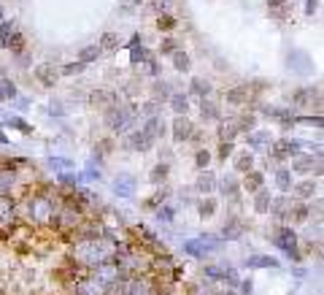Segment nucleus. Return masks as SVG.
Wrapping results in <instances>:
<instances>
[{"mask_svg":"<svg viewBox=\"0 0 324 295\" xmlns=\"http://www.w3.org/2000/svg\"><path fill=\"white\" fill-rule=\"evenodd\" d=\"M251 165H254V157L249 152H241V155L235 157V171H241V174H249Z\"/></svg>","mask_w":324,"mask_h":295,"instance_id":"dca6fc26","label":"nucleus"},{"mask_svg":"<svg viewBox=\"0 0 324 295\" xmlns=\"http://www.w3.org/2000/svg\"><path fill=\"white\" fill-rule=\"evenodd\" d=\"M46 111H49L52 117H65V106H60V103H52V106L46 109Z\"/></svg>","mask_w":324,"mask_h":295,"instance_id":"8fccbe9b","label":"nucleus"},{"mask_svg":"<svg viewBox=\"0 0 324 295\" xmlns=\"http://www.w3.org/2000/svg\"><path fill=\"white\" fill-rule=\"evenodd\" d=\"M246 95H249V87H235V90L227 92V100H230V103H243Z\"/></svg>","mask_w":324,"mask_h":295,"instance_id":"5701e85b","label":"nucleus"},{"mask_svg":"<svg viewBox=\"0 0 324 295\" xmlns=\"http://www.w3.org/2000/svg\"><path fill=\"white\" fill-rule=\"evenodd\" d=\"M262 174H257V171H249V176H246V189H249V193H260L262 189Z\"/></svg>","mask_w":324,"mask_h":295,"instance_id":"a211bd4d","label":"nucleus"},{"mask_svg":"<svg viewBox=\"0 0 324 295\" xmlns=\"http://www.w3.org/2000/svg\"><path fill=\"white\" fill-rule=\"evenodd\" d=\"M11 212H14V201L0 193V220H3V217H11Z\"/></svg>","mask_w":324,"mask_h":295,"instance_id":"393cba45","label":"nucleus"},{"mask_svg":"<svg viewBox=\"0 0 324 295\" xmlns=\"http://www.w3.org/2000/svg\"><path fill=\"white\" fill-rule=\"evenodd\" d=\"M313 95L319 98V90H313V87H308V90H297L294 92V103H300V106H306L308 100H313Z\"/></svg>","mask_w":324,"mask_h":295,"instance_id":"412c9836","label":"nucleus"},{"mask_svg":"<svg viewBox=\"0 0 324 295\" xmlns=\"http://www.w3.org/2000/svg\"><path fill=\"white\" fill-rule=\"evenodd\" d=\"M0 19H3V8H0Z\"/></svg>","mask_w":324,"mask_h":295,"instance_id":"13d9d810","label":"nucleus"},{"mask_svg":"<svg viewBox=\"0 0 324 295\" xmlns=\"http://www.w3.org/2000/svg\"><path fill=\"white\" fill-rule=\"evenodd\" d=\"M262 144H270V133H251L249 136V146H262Z\"/></svg>","mask_w":324,"mask_h":295,"instance_id":"bb28decb","label":"nucleus"},{"mask_svg":"<svg viewBox=\"0 0 324 295\" xmlns=\"http://www.w3.org/2000/svg\"><path fill=\"white\" fill-rule=\"evenodd\" d=\"M246 265L249 268H279V260L270 255H251V258H246Z\"/></svg>","mask_w":324,"mask_h":295,"instance_id":"0eeeda50","label":"nucleus"},{"mask_svg":"<svg viewBox=\"0 0 324 295\" xmlns=\"http://www.w3.org/2000/svg\"><path fill=\"white\" fill-rule=\"evenodd\" d=\"M57 76H60V71L54 68V62H41L35 68V79L43 84V87H52V84H57Z\"/></svg>","mask_w":324,"mask_h":295,"instance_id":"39448f33","label":"nucleus"},{"mask_svg":"<svg viewBox=\"0 0 324 295\" xmlns=\"http://www.w3.org/2000/svg\"><path fill=\"white\" fill-rule=\"evenodd\" d=\"M6 46H8L11 52H22V46H25V38H22V33H14V35H11V41H8Z\"/></svg>","mask_w":324,"mask_h":295,"instance_id":"2f4dec72","label":"nucleus"},{"mask_svg":"<svg viewBox=\"0 0 324 295\" xmlns=\"http://www.w3.org/2000/svg\"><path fill=\"white\" fill-rule=\"evenodd\" d=\"M313 189H316V184H311V182H303V184L297 187V195H300V198H311V195H313Z\"/></svg>","mask_w":324,"mask_h":295,"instance_id":"37998d69","label":"nucleus"},{"mask_svg":"<svg viewBox=\"0 0 324 295\" xmlns=\"http://www.w3.org/2000/svg\"><path fill=\"white\" fill-rule=\"evenodd\" d=\"M273 241L279 249H284L289 255V260H300V252H297V236H294L292 227H281L279 233L273 236Z\"/></svg>","mask_w":324,"mask_h":295,"instance_id":"f03ea898","label":"nucleus"},{"mask_svg":"<svg viewBox=\"0 0 324 295\" xmlns=\"http://www.w3.org/2000/svg\"><path fill=\"white\" fill-rule=\"evenodd\" d=\"M189 136H192V122H189L187 117H176V122H173V141L181 144V141H187Z\"/></svg>","mask_w":324,"mask_h":295,"instance_id":"423d86ee","label":"nucleus"},{"mask_svg":"<svg viewBox=\"0 0 324 295\" xmlns=\"http://www.w3.org/2000/svg\"><path fill=\"white\" fill-rule=\"evenodd\" d=\"M294 122H303L308 128H321V117H294Z\"/></svg>","mask_w":324,"mask_h":295,"instance_id":"a19ab883","label":"nucleus"},{"mask_svg":"<svg viewBox=\"0 0 324 295\" xmlns=\"http://www.w3.org/2000/svg\"><path fill=\"white\" fill-rule=\"evenodd\" d=\"M157 111H159V100H149L144 109H141V114L144 117H157Z\"/></svg>","mask_w":324,"mask_h":295,"instance_id":"58836bf2","label":"nucleus"},{"mask_svg":"<svg viewBox=\"0 0 324 295\" xmlns=\"http://www.w3.org/2000/svg\"><path fill=\"white\" fill-rule=\"evenodd\" d=\"M127 146L130 149H138V152H146L151 146V138L146 136L144 130H135V133H130V136H127Z\"/></svg>","mask_w":324,"mask_h":295,"instance_id":"6e6552de","label":"nucleus"},{"mask_svg":"<svg viewBox=\"0 0 324 295\" xmlns=\"http://www.w3.org/2000/svg\"><path fill=\"white\" fill-rule=\"evenodd\" d=\"M84 71V62L79 60V62H71V65H65V68H62V73L65 76H76V73H81Z\"/></svg>","mask_w":324,"mask_h":295,"instance_id":"79ce46f5","label":"nucleus"},{"mask_svg":"<svg viewBox=\"0 0 324 295\" xmlns=\"http://www.w3.org/2000/svg\"><path fill=\"white\" fill-rule=\"evenodd\" d=\"M208 163H211V155H208L205 149H197V155H195V165H197L200 171H205V168H208Z\"/></svg>","mask_w":324,"mask_h":295,"instance_id":"c85d7f7f","label":"nucleus"},{"mask_svg":"<svg viewBox=\"0 0 324 295\" xmlns=\"http://www.w3.org/2000/svg\"><path fill=\"white\" fill-rule=\"evenodd\" d=\"M100 46L98 44H95V46H84V49L79 52V60L84 62V65H87V62H92V60H98V57H100Z\"/></svg>","mask_w":324,"mask_h":295,"instance_id":"f3484780","label":"nucleus"},{"mask_svg":"<svg viewBox=\"0 0 324 295\" xmlns=\"http://www.w3.org/2000/svg\"><path fill=\"white\" fill-rule=\"evenodd\" d=\"M113 193H117L119 198H132L135 195V176L119 174L117 179H113Z\"/></svg>","mask_w":324,"mask_h":295,"instance_id":"20e7f679","label":"nucleus"},{"mask_svg":"<svg viewBox=\"0 0 324 295\" xmlns=\"http://www.w3.org/2000/svg\"><path fill=\"white\" fill-rule=\"evenodd\" d=\"M132 3H141V0H132Z\"/></svg>","mask_w":324,"mask_h":295,"instance_id":"bf43d9fd","label":"nucleus"},{"mask_svg":"<svg viewBox=\"0 0 324 295\" xmlns=\"http://www.w3.org/2000/svg\"><path fill=\"white\" fill-rule=\"evenodd\" d=\"M238 182H235V179H224V195H235L238 193Z\"/></svg>","mask_w":324,"mask_h":295,"instance_id":"09e8293b","label":"nucleus"},{"mask_svg":"<svg viewBox=\"0 0 324 295\" xmlns=\"http://www.w3.org/2000/svg\"><path fill=\"white\" fill-rule=\"evenodd\" d=\"M270 189H260V193H257V198H254V212H260V214H265L270 208Z\"/></svg>","mask_w":324,"mask_h":295,"instance_id":"f8f14e48","label":"nucleus"},{"mask_svg":"<svg viewBox=\"0 0 324 295\" xmlns=\"http://www.w3.org/2000/svg\"><path fill=\"white\" fill-rule=\"evenodd\" d=\"M275 187H279L281 193L292 189V171L289 168H279V171H275Z\"/></svg>","mask_w":324,"mask_h":295,"instance_id":"9d476101","label":"nucleus"},{"mask_svg":"<svg viewBox=\"0 0 324 295\" xmlns=\"http://www.w3.org/2000/svg\"><path fill=\"white\" fill-rule=\"evenodd\" d=\"M192 92H195V95H200V98L205 100V95L211 92V84L203 81V79H195V81H192Z\"/></svg>","mask_w":324,"mask_h":295,"instance_id":"a878e982","label":"nucleus"},{"mask_svg":"<svg viewBox=\"0 0 324 295\" xmlns=\"http://www.w3.org/2000/svg\"><path fill=\"white\" fill-rule=\"evenodd\" d=\"M170 106H173V111L178 114V117H184L187 109H189V98H187V95H181V92H173V95H170Z\"/></svg>","mask_w":324,"mask_h":295,"instance_id":"9b49d317","label":"nucleus"},{"mask_svg":"<svg viewBox=\"0 0 324 295\" xmlns=\"http://www.w3.org/2000/svg\"><path fill=\"white\" fill-rule=\"evenodd\" d=\"M268 3H270V6H284L287 0H268Z\"/></svg>","mask_w":324,"mask_h":295,"instance_id":"6e6d98bb","label":"nucleus"},{"mask_svg":"<svg viewBox=\"0 0 324 295\" xmlns=\"http://www.w3.org/2000/svg\"><path fill=\"white\" fill-rule=\"evenodd\" d=\"M135 106H125V103H111L106 111V125L113 133H127L132 125H135Z\"/></svg>","mask_w":324,"mask_h":295,"instance_id":"f257e3e1","label":"nucleus"},{"mask_svg":"<svg viewBox=\"0 0 324 295\" xmlns=\"http://www.w3.org/2000/svg\"><path fill=\"white\" fill-rule=\"evenodd\" d=\"M270 208H273V214L275 217H284V214H289V198H275V201H270Z\"/></svg>","mask_w":324,"mask_h":295,"instance_id":"6ab92c4d","label":"nucleus"},{"mask_svg":"<svg viewBox=\"0 0 324 295\" xmlns=\"http://www.w3.org/2000/svg\"><path fill=\"white\" fill-rule=\"evenodd\" d=\"M173 217H176V208H173V206H159V208H157V220H159V222H170Z\"/></svg>","mask_w":324,"mask_h":295,"instance_id":"cd10ccee","label":"nucleus"},{"mask_svg":"<svg viewBox=\"0 0 324 295\" xmlns=\"http://www.w3.org/2000/svg\"><path fill=\"white\" fill-rule=\"evenodd\" d=\"M235 133H238V125H235V122H227V125L222 128V138L227 141V138H233Z\"/></svg>","mask_w":324,"mask_h":295,"instance_id":"a18cd8bd","label":"nucleus"},{"mask_svg":"<svg viewBox=\"0 0 324 295\" xmlns=\"http://www.w3.org/2000/svg\"><path fill=\"white\" fill-rule=\"evenodd\" d=\"M254 128V117H243L241 125H238V130H251Z\"/></svg>","mask_w":324,"mask_h":295,"instance_id":"3c124183","label":"nucleus"},{"mask_svg":"<svg viewBox=\"0 0 324 295\" xmlns=\"http://www.w3.org/2000/svg\"><path fill=\"white\" fill-rule=\"evenodd\" d=\"M233 155V141H222V149H219V157L222 160H227Z\"/></svg>","mask_w":324,"mask_h":295,"instance_id":"49530a36","label":"nucleus"},{"mask_svg":"<svg viewBox=\"0 0 324 295\" xmlns=\"http://www.w3.org/2000/svg\"><path fill=\"white\" fill-rule=\"evenodd\" d=\"M8 125L16 128V130H22V133H30V130H33V128L27 125V122H25L22 117H8Z\"/></svg>","mask_w":324,"mask_h":295,"instance_id":"c9c22d12","label":"nucleus"},{"mask_svg":"<svg viewBox=\"0 0 324 295\" xmlns=\"http://www.w3.org/2000/svg\"><path fill=\"white\" fill-rule=\"evenodd\" d=\"M0 144H3V146L8 144V136H6V133H0Z\"/></svg>","mask_w":324,"mask_h":295,"instance_id":"4d7b16f0","label":"nucleus"},{"mask_svg":"<svg viewBox=\"0 0 324 295\" xmlns=\"http://www.w3.org/2000/svg\"><path fill=\"white\" fill-rule=\"evenodd\" d=\"M8 38H11V22H0V46H6Z\"/></svg>","mask_w":324,"mask_h":295,"instance_id":"ea45409f","label":"nucleus"},{"mask_svg":"<svg viewBox=\"0 0 324 295\" xmlns=\"http://www.w3.org/2000/svg\"><path fill=\"white\" fill-rule=\"evenodd\" d=\"M216 187V179H214V174H200V179H197V184H195V189L197 193H203V195H208L211 189Z\"/></svg>","mask_w":324,"mask_h":295,"instance_id":"ddd939ff","label":"nucleus"},{"mask_svg":"<svg viewBox=\"0 0 324 295\" xmlns=\"http://www.w3.org/2000/svg\"><path fill=\"white\" fill-rule=\"evenodd\" d=\"M162 52H176V41H170V38H168V41L162 44Z\"/></svg>","mask_w":324,"mask_h":295,"instance_id":"864d4df0","label":"nucleus"},{"mask_svg":"<svg viewBox=\"0 0 324 295\" xmlns=\"http://www.w3.org/2000/svg\"><path fill=\"white\" fill-rule=\"evenodd\" d=\"M132 62H135V65H141V62H149V52L144 49V46H141V49H138V46H132Z\"/></svg>","mask_w":324,"mask_h":295,"instance_id":"7c9ffc66","label":"nucleus"},{"mask_svg":"<svg viewBox=\"0 0 324 295\" xmlns=\"http://www.w3.org/2000/svg\"><path fill=\"white\" fill-rule=\"evenodd\" d=\"M162 125H165V122H162L159 117H149V119H146V125H144V133H146L151 141H154L157 136H162V130H165Z\"/></svg>","mask_w":324,"mask_h":295,"instance_id":"1a4fd4ad","label":"nucleus"},{"mask_svg":"<svg viewBox=\"0 0 324 295\" xmlns=\"http://www.w3.org/2000/svg\"><path fill=\"white\" fill-rule=\"evenodd\" d=\"M173 65H176V71H189V54L187 52H173Z\"/></svg>","mask_w":324,"mask_h":295,"instance_id":"b1692460","label":"nucleus"},{"mask_svg":"<svg viewBox=\"0 0 324 295\" xmlns=\"http://www.w3.org/2000/svg\"><path fill=\"white\" fill-rule=\"evenodd\" d=\"M168 176V165H157L154 171H151V174H149V179H151V182H154V184H159L162 182V179H165Z\"/></svg>","mask_w":324,"mask_h":295,"instance_id":"72a5a7b5","label":"nucleus"},{"mask_svg":"<svg viewBox=\"0 0 324 295\" xmlns=\"http://www.w3.org/2000/svg\"><path fill=\"white\" fill-rule=\"evenodd\" d=\"M79 179H84V182H100V171L89 168V171H84V174H81Z\"/></svg>","mask_w":324,"mask_h":295,"instance_id":"c03bdc74","label":"nucleus"},{"mask_svg":"<svg viewBox=\"0 0 324 295\" xmlns=\"http://www.w3.org/2000/svg\"><path fill=\"white\" fill-rule=\"evenodd\" d=\"M27 106H30V103H27V98H19V100H16V109H27Z\"/></svg>","mask_w":324,"mask_h":295,"instance_id":"5fc2aeb1","label":"nucleus"},{"mask_svg":"<svg viewBox=\"0 0 324 295\" xmlns=\"http://www.w3.org/2000/svg\"><path fill=\"white\" fill-rule=\"evenodd\" d=\"M14 182V171L11 168H6V171H0V189H8Z\"/></svg>","mask_w":324,"mask_h":295,"instance_id":"473e14b6","label":"nucleus"},{"mask_svg":"<svg viewBox=\"0 0 324 295\" xmlns=\"http://www.w3.org/2000/svg\"><path fill=\"white\" fill-rule=\"evenodd\" d=\"M173 25H176V22H173L170 16H159V19H157V27H159V30H170Z\"/></svg>","mask_w":324,"mask_h":295,"instance_id":"de8ad7c7","label":"nucleus"},{"mask_svg":"<svg viewBox=\"0 0 324 295\" xmlns=\"http://www.w3.org/2000/svg\"><path fill=\"white\" fill-rule=\"evenodd\" d=\"M0 100H3V92H0Z\"/></svg>","mask_w":324,"mask_h":295,"instance_id":"052dcab7","label":"nucleus"},{"mask_svg":"<svg viewBox=\"0 0 324 295\" xmlns=\"http://www.w3.org/2000/svg\"><path fill=\"white\" fill-rule=\"evenodd\" d=\"M200 111H203V117H205V119H216V117H219L216 106H214V103H208V100H203V106H200Z\"/></svg>","mask_w":324,"mask_h":295,"instance_id":"f704fd0d","label":"nucleus"},{"mask_svg":"<svg viewBox=\"0 0 324 295\" xmlns=\"http://www.w3.org/2000/svg\"><path fill=\"white\" fill-rule=\"evenodd\" d=\"M224 239H241V222H238V220H230V222H224Z\"/></svg>","mask_w":324,"mask_h":295,"instance_id":"aec40b11","label":"nucleus"},{"mask_svg":"<svg viewBox=\"0 0 324 295\" xmlns=\"http://www.w3.org/2000/svg\"><path fill=\"white\" fill-rule=\"evenodd\" d=\"M165 198H168V189H157L154 198H149V201H146V206H149V208H154V206H159L162 201H165Z\"/></svg>","mask_w":324,"mask_h":295,"instance_id":"4c0bfd02","label":"nucleus"},{"mask_svg":"<svg viewBox=\"0 0 324 295\" xmlns=\"http://www.w3.org/2000/svg\"><path fill=\"white\" fill-rule=\"evenodd\" d=\"M214 208H216V201H214V198H208V201H203V203L197 206V212H200V217L205 220V217L214 214Z\"/></svg>","mask_w":324,"mask_h":295,"instance_id":"c756f323","label":"nucleus"},{"mask_svg":"<svg viewBox=\"0 0 324 295\" xmlns=\"http://www.w3.org/2000/svg\"><path fill=\"white\" fill-rule=\"evenodd\" d=\"M289 68L306 76V73H311V71H313V60H311V57H308L306 52H303V49H294V52L289 54Z\"/></svg>","mask_w":324,"mask_h":295,"instance_id":"7ed1b4c3","label":"nucleus"},{"mask_svg":"<svg viewBox=\"0 0 324 295\" xmlns=\"http://www.w3.org/2000/svg\"><path fill=\"white\" fill-rule=\"evenodd\" d=\"M46 165H49L52 171H60V174H62V171L76 168V165H73V160H68V157H49V160H46Z\"/></svg>","mask_w":324,"mask_h":295,"instance_id":"4468645a","label":"nucleus"},{"mask_svg":"<svg viewBox=\"0 0 324 295\" xmlns=\"http://www.w3.org/2000/svg\"><path fill=\"white\" fill-rule=\"evenodd\" d=\"M184 252L192 255V258H203L208 249H205V244L200 241V239H195V241H184Z\"/></svg>","mask_w":324,"mask_h":295,"instance_id":"2eb2a0df","label":"nucleus"},{"mask_svg":"<svg viewBox=\"0 0 324 295\" xmlns=\"http://www.w3.org/2000/svg\"><path fill=\"white\" fill-rule=\"evenodd\" d=\"M313 168V157H294V163L289 171H297V174H306V171Z\"/></svg>","mask_w":324,"mask_h":295,"instance_id":"4be33fe9","label":"nucleus"},{"mask_svg":"<svg viewBox=\"0 0 324 295\" xmlns=\"http://www.w3.org/2000/svg\"><path fill=\"white\" fill-rule=\"evenodd\" d=\"M119 46V38L113 35V33H106L103 35V44H100V49H117Z\"/></svg>","mask_w":324,"mask_h":295,"instance_id":"e433bc0d","label":"nucleus"},{"mask_svg":"<svg viewBox=\"0 0 324 295\" xmlns=\"http://www.w3.org/2000/svg\"><path fill=\"white\" fill-rule=\"evenodd\" d=\"M316 8H319L316 0H308V3H306V14H316Z\"/></svg>","mask_w":324,"mask_h":295,"instance_id":"603ef678","label":"nucleus"}]
</instances>
